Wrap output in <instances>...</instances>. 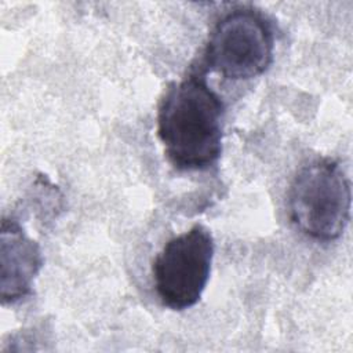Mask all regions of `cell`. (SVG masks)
<instances>
[{
    "mask_svg": "<svg viewBox=\"0 0 353 353\" xmlns=\"http://www.w3.org/2000/svg\"><path fill=\"white\" fill-rule=\"evenodd\" d=\"M352 188L339 163L320 159L303 165L288 190L292 223L317 241L339 239L350 219Z\"/></svg>",
    "mask_w": 353,
    "mask_h": 353,
    "instance_id": "cell-2",
    "label": "cell"
},
{
    "mask_svg": "<svg viewBox=\"0 0 353 353\" xmlns=\"http://www.w3.org/2000/svg\"><path fill=\"white\" fill-rule=\"evenodd\" d=\"M215 244L211 232L197 223L170 239L152 265L154 290L171 310L194 306L210 279Z\"/></svg>",
    "mask_w": 353,
    "mask_h": 353,
    "instance_id": "cell-4",
    "label": "cell"
},
{
    "mask_svg": "<svg viewBox=\"0 0 353 353\" xmlns=\"http://www.w3.org/2000/svg\"><path fill=\"white\" fill-rule=\"evenodd\" d=\"M225 105L207 83L205 72H192L168 85L157 112V135L168 161L179 171H204L222 153Z\"/></svg>",
    "mask_w": 353,
    "mask_h": 353,
    "instance_id": "cell-1",
    "label": "cell"
},
{
    "mask_svg": "<svg viewBox=\"0 0 353 353\" xmlns=\"http://www.w3.org/2000/svg\"><path fill=\"white\" fill-rule=\"evenodd\" d=\"M0 245L1 302L14 303L32 294L34 277L44 261L40 245L17 219L3 218Z\"/></svg>",
    "mask_w": 353,
    "mask_h": 353,
    "instance_id": "cell-5",
    "label": "cell"
},
{
    "mask_svg": "<svg viewBox=\"0 0 353 353\" xmlns=\"http://www.w3.org/2000/svg\"><path fill=\"white\" fill-rule=\"evenodd\" d=\"M274 33L268 18L255 8L239 7L221 17L204 50L207 70L228 80H250L273 61Z\"/></svg>",
    "mask_w": 353,
    "mask_h": 353,
    "instance_id": "cell-3",
    "label": "cell"
}]
</instances>
